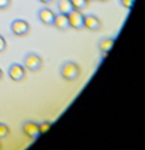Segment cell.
Instances as JSON below:
<instances>
[{
    "label": "cell",
    "mask_w": 145,
    "mask_h": 150,
    "mask_svg": "<svg viewBox=\"0 0 145 150\" xmlns=\"http://www.w3.org/2000/svg\"><path fill=\"white\" fill-rule=\"evenodd\" d=\"M40 3H43V4H45V6H49V4H52L55 1V0H39Z\"/></svg>",
    "instance_id": "ac0fdd59"
},
{
    "label": "cell",
    "mask_w": 145,
    "mask_h": 150,
    "mask_svg": "<svg viewBox=\"0 0 145 150\" xmlns=\"http://www.w3.org/2000/svg\"><path fill=\"white\" fill-rule=\"evenodd\" d=\"M113 44H114V37H105V39H101L99 41V49L104 56L113 48Z\"/></svg>",
    "instance_id": "30bf717a"
},
{
    "label": "cell",
    "mask_w": 145,
    "mask_h": 150,
    "mask_svg": "<svg viewBox=\"0 0 145 150\" xmlns=\"http://www.w3.org/2000/svg\"><path fill=\"white\" fill-rule=\"evenodd\" d=\"M57 9H59V13L68 15L71 11H73V6L71 0H57Z\"/></svg>",
    "instance_id": "8fae6325"
},
{
    "label": "cell",
    "mask_w": 145,
    "mask_h": 150,
    "mask_svg": "<svg viewBox=\"0 0 145 150\" xmlns=\"http://www.w3.org/2000/svg\"><path fill=\"white\" fill-rule=\"evenodd\" d=\"M84 28L89 29L92 32H97L101 28V21H100V19L96 15H92V13L84 15Z\"/></svg>",
    "instance_id": "ba28073f"
},
{
    "label": "cell",
    "mask_w": 145,
    "mask_h": 150,
    "mask_svg": "<svg viewBox=\"0 0 145 150\" xmlns=\"http://www.w3.org/2000/svg\"><path fill=\"white\" fill-rule=\"evenodd\" d=\"M69 20V28L73 29H82L84 28V13L81 11L73 9L68 13Z\"/></svg>",
    "instance_id": "8992f818"
},
{
    "label": "cell",
    "mask_w": 145,
    "mask_h": 150,
    "mask_svg": "<svg viewBox=\"0 0 145 150\" xmlns=\"http://www.w3.org/2000/svg\"><path fill=\"white\" fill-rule=\"evenodd\" d=\"M88 1H89V3H91V1H93V0H88Z\"/></svg>",
    "instance_id": "44dd1931"
},
{
    "label": "cell",
    "mask_w": 145,
    "mask_h": 150,
    "mask_svg": "<svg viewBox=\"0 0 145 150\" xmlns=\"http://www.w3.org/2000/svg\"><path fill=\"white\" fill-rule=\"evenodd\" d=\"M51 126H52V122L51 121H43V122H40V124H39L40 133H41V134L47 133V132L51 129Z\"/></svg>",
    "instance_id": "5bb4252c"
},
{
    "label": "cell",
    "mask_w": 145,
    "mask_h": 150,
    "mask_svg": "<svg viewBox=\"0 0 145 150\" xmlns=\"http://www.w3.org/2000/svg\"><path fill=\"white\" fill-rule=\"evenodd\" d=\"M21 129H23V133L31 139H37L41 136L40 129H39V124L35 121H31V120L24 121L23 125H21Z\"/></svg>",
    "instance_id": "5b68a950"
},
{
    "label": "cell",
    "mask_w": 145,
    "mask_h": 150,
    "mask_svg": "<svg viewBox=\"0 0 145 150\" xmlns=\"http://www.w3.org/2000/svg\"><path fill=\"white\" fill-rule=\"evenodd\" d=\"M12 0H0V11H6L11 7Z\"/></svg>",
    "instance_id": "2e32d148"
},
{
    "label": "cell",
    "mask_w": 145,
    "mask_h": 150,
    "mask_svg": "<svg viewBox=\"0 0 145 150\" xmlns=\"http://www.w3.org/2000/svg\"><path fill=\"white\" fill-rule=\"evenodd\" d=\"M55 16H56V13L51 8H47V7L40 8L39 12H37V19L40 20V23L48 27H53Z\"/></svg>",
    "instance_id": "52a82bcc"
},
{
    "label": "cell",
    "mask_w": 145,
    "mask_h": 150,
    "mask_svg": "<svg viewBox=\"0 0 145 150\" xmlns=\"http://www.w3.org/2000/svg\"><path fill=\"white\" fill-rule=\"evenodd\" d=\"M53 27H56L60 31H67L69 28V20H68V15L64 13H57L55 16V21H53Z\"/></svg>",
    "instance_id": "9c48e42d"
},
{
    "label": "cell",
    "mask_w": 145,
    "mask_h": 150,
    "mask_svg": "<svg viewBox=\"0 0 145 150\" xmlns=\"http://www.w3.org/2000/svg\"><path fill=\"white\" fill-rule=\"evenodd\" d=\"M71 3L73 6V9H77V11H82L89 6L88 0H71Z\"/></svg>",
    "instance_id": "7c38bea8"
},
{
    "label": "cell",
    "mask_w": 145,
    "mask_h": 150,
    "mask_svg": "<svg viewBox=\"0 0 145 150\" xmlns=\"http://www.w3.org/2000/svg\"><path fill=\"white\" fill-rule=\"evenodd\" d=\"M81 74V68L77 62L75 61H65L60 68V76L65 81H75Z\"/></svg>",
    "instance_id": "6da1fadb"
},
{
    "label": "cell",
    "mask_w": 145,
    "mask_h": 150,
    "mask_svg": "<svg viewBox=\"0 0 145 150\" xmlns=\"http://www.w3.org/2000/svg\"><path fill=\"white\" fill-rule=\"evenodd\" d=\"M23 65L24 68L31 72H39L40 69L43 68V59L39 54L33 53V52H29V53H27L24 56Z\"/></svg>",
    "instance_id": "7a4b0ae2"
},
{
    "label": "cell",
    "mask_w": 145,
    "mask_h": 150,
    "mask_svg": "<svg viewBox=\"0 0 145 150\" xmlns=\"http://www.w3.org/2000/svg\"><path fill=\"white\" fill-rule=\"evenodd\" d=\"M11 32L17 37H26L31 32V25L23 19H15L11 23Z\"/></svg>",
    "instance_id": "3957f363"
},
{
    "label": "cell",
    "mask_w": 145,
    "mask_h": 150,
    "mask_svg": "<svg viewBox=\"0 0 145 150\" xmlns=\"http://www.w3.org/2000/svg\"><path fill=\"white\" fill-rule=\"evenodd\" d=\"M0 150H1V144H0Z\"/></svg>",
    "instance_id": "7402d4cb"
},
{
    "label": "cell",
    "mask_w": 145,
    "mask_h": 150,
    "mask_svg": "<svg viewBox=\"0 0 145 150\" xmlns=\"http://www.w3.org/2000/svg\"><path fill=\"white\" fill-rule=\"evenodd\" d=\"M8 76H9V79H11L12 81H15V82L24 81V80H26V77H27V72H26V68H24V65H21V64H17V62H15V64L9 65V68H8Z\"/></svg>",
    "instance_id": "277c9868"
},
{
    "label": "cell",
    "mask_w": 145,
    "mask_h": 150,
    "mask_svg": "<svg viewBox=\"0 0 145 150\" xmlns=\"http://www.w3.org/2000/svg\"><path fill=\"white\" fill-rule=\"evenodd\" d=\"M9 134V127L8 125L3 124V122H0V139L3 138H7Z\"/></svg>",
    "instance_id": "4fadbf2b"
},
{
    "label": "cell",
    "mask_w": 145,
    "mask_h": 150,
    "mask_svg": "<svg viewBox=\"0 0 145 150\" xmlns=\"http://www.w3.org/2000/svg\"><path fill=\"white\" fill-rule=\"evenodd\" d=\"M6 49H7V40L0 35V53L6 52Z\"/></svg>",
    "instance_id": "e0dca14e"
},
{
    "label": "cell",
    "mask_w": 145,
    "mask_h": 150,
    "mask_svg": "<svg viewBox=\"0 0 145 150\" xmlns=\"http://www.w3.org/2000/svg\"><path fill=\"white\" fill-rule=\"evenodd\" d=\"M96 1H101V3H108L109 0H96Z\"/></svg>",
    "instance_id": "ffe728a7"
},
{
    "label": "cell",
    "mask_w": 145,
    "mask_h": 150,
    "mask_svg": "<svg viewBox=\"0 0 145 150\" xmlns=\"http://www.w3.org/2000/svg\"><path fill=\"white\" fill-rule=\"evenodd\" d=\"M134 1H136V0H120V4L125 9H131L132 7H133Z\"/></svg>",
    "instance_id": "9a60e30c"
},
{
    "label": "cell",
    "mask_w": 145,
    "mask_h": 150,
    "mask_svg": "<svg viewBox=\"0 0 145 150\" xmlns=\"http://www.w3.org/2000/svg\"><path fill=\"white\" fill-rule=\"evenodd\" d=\"M4 79V73H3V71H1V68H0V81Z\"/></svg>",
    "instance_id": "d6986e66"
}]
</instances>
